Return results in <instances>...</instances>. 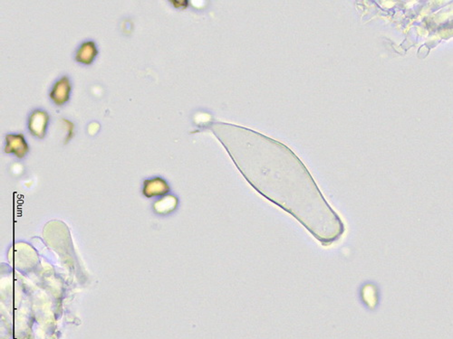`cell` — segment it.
<instances>
[{
	"instance_id": "5b68a950",
	"label": "cell",
	"mask_w": 453,
	"mask_h": 339,
	"mask_svg": "<svg viewBox=\"0 0 453 339\" xmlns=\"http://www.w3.org/2000/svg\"><path fill=\"white\" fill-rule=\"evenodd\" d=\"M98 48L93 41H86L81 45L74 55V60L81 65H92L98 55Z\"/></svg>"
},
{
	"instance_id": "52a82bcc",
	"label": "cell",
	"mask_w": 453,
	"mask_h": 339,
	"mask_svg": "<svg viewBox=\"0 0 453 339\" xmlns=\"http://www.w3.org/2000/svg\"><path fill=\"white\" fill-rule=\"evenodd\" d=\"M64 122H66V127H67V135H66V142H68V141L73 137V132H74V125H73L72 122H69V121H67V119H63Z\"/></svg>"
},
{
	"instance_id": "8992f818",
	"label": "cell",
	"mask_w": 453,
	"mask_h": 339,
	"mask_svg": "<svg viewBox=\"0 0 453 339\" xmlns=\"http://www.w3.org/2000/svg\"><path fill=\"white\" fill-rule=\"evenodd\" d=\"M178 199L173 194H167L155 201L153 206L154 211L158 214H168L176 209Z\"/></svg>"
},
{
	"instance_id": "277c9868",
	"label": "cell",
	"mask_w": 453,
	"mask_h": 339,
	"mask_svg": "<svg viewBox=\"0 0 453 339\" xmlns=\"http://www.w3.org/2000/svg\"><path fill=\"white\" fill-rule=\"evenodd\" d=\"M169 184L161 177H153L150 180H144L142 187V194L147 198H153L156 196H164L169 192Z\"/></svg>"
},
{
	"instance_id": "6da1fadb",
	"label": "cell",
	"mask_w": 453,
	"mask_h": 339,
	"mask_svg": "<svg viewBox=\"0 0 453 339\" xmlns=\"http://www.w3.org/2000/svg\"><path fill=\"white\" fill-rule=\"evenodd\" d=\"M48 123L49 114L44 110L36 109L29 115L27 127L31 135L37 138H44L46 137Z\"/></svg>"
},
{
	"instance_id": "ba28073f",
	"label": "cell",
	"mask_w": 453,
	"mask_h": 339,
	"mask_svg": "<svg viewBox=\"0 0 453 339\" xmlns=\"http://www.w3.org/2000/svg\"><path fill=\"white\" fill-rule=\"evenodd\" d=\"M175 8H185L188 6V1L186 0H172L169 1Z\"/></svg>"
},
{
	"instance_id": "7a4b0ae2",
	"label": "cell",
	"mask_w": 453,
	"mask_h": 339,
	"mask_svg": "<svg viewBox=\"0 0 453 339\" xmlns=\"http://www.w3.org/2000/svg\"><path fill=\"white\" fill-rule=\"evenodd\" d=\"M28 151L29 147L23 134H8L5 137V153L14 154L17 158H24Z\"/></svg>"
},
{
	"instance_id": "3957f363",
	"label": "cell",
	"mask_w": 453,
	"mask_h": 339,
	"mask_svg": "<svg viewBox=\"0 0 453 339\" xmlns=\"http://www.w3.org/2000/svg\"><path fill=\"white\" fill-rule=\"evenodd\" d=\"M72 85L67 76H63L54 83L51 89L49 97L51 101L58 106L66 104L70 99Z\"/></svg>"
}]
</instances>
